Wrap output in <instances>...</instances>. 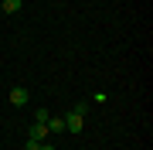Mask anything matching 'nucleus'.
Segmentation results:
<instances>
[{
    "label": "nucleus",
    "mask_w": 153,
    "mask_h": 150,
    "mask_svg": "<svg viewBox=\"0 0 153 150\" xmlns=\"http://www.w3.org/2000/svg\"><path fill=\"white\" fill-rule=\"evenodd\" d=\"M61 119H65V130H68V133H82V130H85V116H78V113H71V109Z\"/></svg>",
    "instance_id": "f257e3e1"
},
{
    "label": "nucleus",
    "mask_w": 153,
    "mask_h": 150,
    "mask_svg": "<svg viewBox=\"0 0 153 150\" xmlns=\"http://www.w3.org/2000/svg\"><path fill=\"white\" fill-rule=\"evenodd\" d=\"M27 102H31V92L24 85H14L10 89V106H27Z\"/></svg>",
    "instance_id": "f03ea898"
},
{
    "label": "nucleus",
    "mask_w": 153,
    "mask_h": 150,
    "mask_svg": "<svg viewBox=\"0 0 153 150\" xmlns=\"http://www.w3.org/2000/svg\"><path fill=\"white\" fill-rule=\"evenodd\" d=\"M44 137H48V126H44V123H31L27 140H38V143H44Z\"/></svg>",
    "instance_id": "7ed1b4c3"
},
{
    "label": "nucleus",
    "mask_w": 153,
    "mask_h": 150,
    "mask_svg": "<svg viewBox=\"0 0 153 150\" xmlns=\"http://www.w3.org/2000/svg\"><path fill=\"white\" fill-rule=\"evenodd\" d=\"M44 126H48V133H65V119H61V116H48Z\"/></svg>",
    "instance_id": "20e7f679"
},
{
    "label": "nucleus",
    "mask_w": 153,
    "mask_h": 150,
    "mask_svg": "<svg viewBox=\"0 0 153 150\" xmlns=\"http://www.w3.org/2000/svg\"><path fill=\"white\" fill-rule=\"evenodd\" d=\"M21 7H24V0H4L0 10H4V14H21Z\"/></svg>",
    "instance_id": "39448f33"
},
{
    "label": "nucleus",
    "mask_w": 153,
    "mask_h": 150,
    "mask_svg": "<svg viewBox=\"0 0 153 150\" xmlns=\"http://www.w3.org/2000/svg\"><path fill=\"white\" fill-rule=\"evenodd\" d=\"M71 113H78V116H85V113H88V102H75V106H71Z\"/></svg>",
    "instance_id": "423d86ee"
},
{
    "label": "nucleus",
    "mask_w": 153,
    "mask_h": 150,
    "mask_svg": "<svg viewBox=\"0 0 153 150\" xmlns=\"http://www.w3.org/2000/svg\"><path fill=\"white\" fill-rule=\"evenodd\" d=\"M48 116H51L48 109H38V116H34V123H48Z\"/></svg>",
    "instance_id": "0eeeda50"
},
{
    "label": "nucleus",
    "mask_w": 153,
    "mask_h": 150,
    "mask_svg": "<svg viewBox=\"0 0 153 150\" xmlns=\"http://www.w3.org/2000/svg\"><path fill=\"white\" fill-rule=\"evenodd\" d=\"M24 150H41V143H38V140H27V143H24Z\"/></svg>",
    "instance_id": "6e6552de"
},
{
    "label": "nucleus",
    "mask_w": 153,
    "mask_h": 150,
    "mask_svg": "<svg viewBox=\"0 0 153 150\" xmlns=\"http://www.w3.org/2000/svg\"><path fill=\"white\" fill-rule=\"evenodd\" d=\"M41 150H55V147H48V143H41Z\"/></svg>",
    "instance_id": "1a4fd4ad"
}]
</instances>
